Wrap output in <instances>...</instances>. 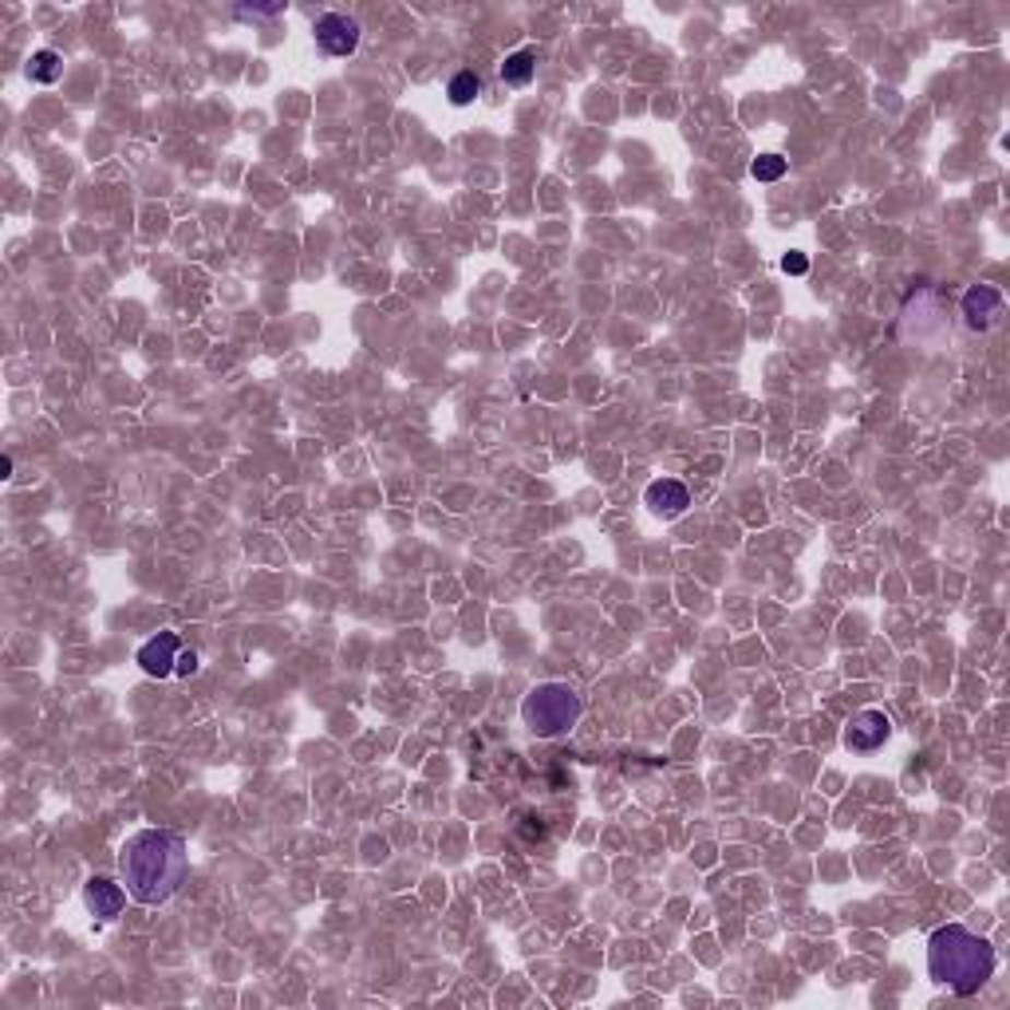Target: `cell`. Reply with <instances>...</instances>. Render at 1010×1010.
<instances>
[{
    "label": "cell",
    "instance_id": "cell-16",
    "mask_svg": "<svg viewBox=\"0 0 1010 1010\" xmlns=\"http://www.w3.org/2000/svg\"><path fill=\"white\" fill-rule=\"evenodd\" d=\"M9 474H12V458L4 455V458H0V478H9Z\"/></svg>",
    "mask_w": 1010,
    "mask_h": 1010
},
{
    "label": "cell",
    "instance_id": "cell-3",
    "mask_svg": "<svg viewBox=\"0 0 1010 1010\" xmlns=\"http://www.w3.org/2000/svg\"><path fill=\"white\" fill-rule=\"evenodd\" d=\"M580 695L568 683H541L521 703V718L537 738H556L580 723Z\"/></svg>",
    "mask_w": 1010,
    "mask_h": 1010
},
{
    "label": "cell",
    "instance_id": "cell-6",
    "mask_svg": "<svg viewBox=\"0 0 1010 1010\" xmlns=\"http://www.w3.org/2000/svg\"><path fill=\"white\" fill-rule=\"evenodd\" d=\"M316 44H320L328 56H352L360 48V24L344 12H328L316 21Z\"/></svg>",
    "mask_w": 1010,
    "mask_h": 1010
},
{
    "label": "cell",
    "instance_id": "cell-13",
    "mask_svg": "<svg viewBox=\"0 0 1010 1010\" xmlns=\"http://www.w3.org/2000/svg\"><path fill=\"white\" fill-rule=\"evenodd\" d=\"M750 174H754L758 183H778L782 174H786V158L782 154H758Z\"/></svg>",
    "mask_w": 1010,
    "mask_h": 1010
},
{
    "label": "cell",
    "instance_id": "cell-4",
    "mask_svg": "<svg viewBox=\"0 0 1010 1010\" xmlns=\"http://www.w3.org/2000/svg\"><path fill=\"white\" fill-rule=\"evenodd\" d=\"M1002 316H1007V296L995 284H971L967 293H963V320H967L971 332L999 328Z\"/></svg>",
    "mask_w": 1010,
    "mask_h": 1010
},
{
    "label": "cell",
    "instance_id": "cell-7",
    "mask_svg": "<svg viewBox=\"0 0 1010 1010\" xmlns=\"http://www.w3.org/2000/svg\"><path fill=\"white\" fill-rule=\"evenodd\" d=\"M83 904H87V912H92L99 924H111V919H119L122 908H127V889L115 884L111 877H92L87 880V889H83Z\"/></svg>",
    "mask_w": 1010,
    "mask_h": 1010
},
{
    "label": "cell",
    "instance_id": "cell-8",
    "mask_svg": "<svg viewBox=\"0 0 1010 1010\" xmlns=\"http://www.w3.org/2000/svg\"><path fill=\"white\" fill-rule=\"evenodd\" d=\"M178 656H183V639L174 636V632H158V636L146 639V644L139 647V667L151 679H166V676H174Z\"/></svg>",
    "mask_w": 1010,
    "mask_h": 1010
},
{
    "label": "cell",
    "instance_id": "cell-12",
    "mask_svg": "<svg viewBox=\"0 0 1010 1010\" xmlns=\"http://www.w3.org/2000/svg\"><path fill=\"white\" fill-rule=\"evenodd\" d=\"M478 92H482V80H478V71H474V68L458 71L455 80H450V87H446V95H450V103H455V107H466V103H474Z\"/></svg>",
    "mask_w": 1010,
    "mask_h": 1010
},
{
    "label": "cell",
    "instance_id": "cell-14",
    "mask_svg": "<svg viewBox=\"0 0 1010 1010\" xmlns=\"http://www.w3.org/2000/svg\"><path fill=\"white\" fill-rule=\"evenodd\" d=\"M202 667V659H198V651H190V647H183V656H178V667H174V676H186L190 679L193 671Z\"/></svg>",
    "mask_w": 1010,
    "mask_h": 1010
},
{
    "label": "cell",
    "instance_id": "cell-2",
    "mask_svg": "<svg viewBox=\"0 0 1010 1010\" xmlns=\"http://www.w3.org/2000/svg\"><path fill=\"white\" fill-rule=\"evenodd\" d=\"M999 967V955L990 948V940L967 931L963 924H948V928H936L928 940V971L931 979L951 987L955 995L971 999L987 987V979Z\"/></svg>",
    "mask_w": 1010,
    "mask_h": 1010
},
{
    "label": "cell",
    "instance_id": "cell-1",
    "mask_svg": "<svg viewBox=\"0 0 1010 1010\" xmlns=\"http://www.w3.org/2000/svg\"><path fill=\"white\" fill-rule=\"evenodd\" d=\"M190 857H186V841L171 829H142L134 837H127L119 853V872L122 884L131 892V900L154 908L166 904L174 892L183 889Z\"/></svg>",
    "mask_w": 1010,
    "mask_h": 1010
},
{
    "label": "cell",
    "instance_id": "cell-15",
    "mask_svg": "<svg viewBox=\"0 0 1010 1010\" xmlns=\"http://www.w3.org/2000/svg\"><path fill=\"white\" fill-rule=\"evenodd\" d=\"M782 269H786V273H794V277L809 273V257H806V252H786V257H782Z\"/></svg>",
    "mask_w": 1010,
    "mask_h": 1010
},
{
    "label": "cell",
    "instance_id": "cell-9",
    "mask_svg": "<svg viewBox=\"0 0 1010 1010\" xmlns=\"http://www.w3.org/2000/svg\"><path fill=\"white\" fill-rule=\"evenodd\" d=\"M644 502L651 505V514L656 517H667V521H671V517H679L691 505V494H688V485L676 482V478H656V482L644 490Z\"/></svg>",
    "mask_w": 1010,
    "mask_h": 1010
},
{
    "label": "cell",
    "instance_id": "cell-10",
    "mask_svg": "<svg viewBox=\"0 0 1010 1010\" xmlns=\"http://www.w3.org/2000/svg\"><path fill=\"white\" fill-rule=\"evenodd\" d=\"M537 71V56L529 48L514 51V56H505L502 63V83H509V87H526L529 80H533Z\"/></svg>",
    "mask_w": 1010,
    "mask_h": 1010
},
{
    "label": "cell",
    "instance_id": "cell-11",
    "mask_svg": "<svg viewBox=\"0 0 1010 1010\" xmlns=\"http://www.w3.org/2000/svg\"><path fill=\"white\" fill-rule=\"evenodd\" d=\"M60 75H63V56H60V51H51V48L32 51V60H28V80L32 83H56Z\"/></svg>",
    "mask_w": 1010,
    "mask_h": 1010
},
{
    "label": "cell",
    "instance_id": "cell-5",
    "mask_svg": "<svg viewBox=\"0 0 1010 1010\" xmlns=\"http://www.w3.org/2000/svg\"><path fill=\"white\" fill-rule=\"evenodd\" d=\"M889 738H892V718L884 710H860V715H853L849 730H845V747L853 754H872Z\"/></svg>",
    "mask_w": 1010,
    "mask_h": 1010
}]
</instances>
